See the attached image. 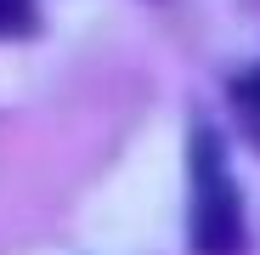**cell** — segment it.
<instances>
[{
  "label": "cell",
  "instance_id": "obj_1",
  "mask_svg": "<svg viewBox=\"0 0 260 255\" xmlns=\"http://www.w3.org/2000/svg\"><path fill=\"white\" fill-rule=\"evenodd\" d=\"M192 249L198 255H238L243 249V204L221 164V142L209 131L192 136Z\"/></svg>",
  "mask_w": 260,
  "mask_h": 255
},
{
  "label": "cell",
  "instance_id": "obj_2",
  "mask_svg": "<svg viewBox=\"0 0 260 255\" xmlns=\"http://www.w3.org/2000/svg\"><path fill=\"white\" fill-rule=\"evenodd\" d=\"M232 102H238L243 131L260 142V68H249V74H238V79H232Z\"/></svg>",
  "mask_w": 260,
  "mask_h": 255
},
{
  "label": "cell",
  "instance_id": "obj_3",
  "mask_svg": "<svg viewBox=\"0 0 260 255\" xmlns=\"http://www.w3.org/2000/svg\"><path fill=\"white\" fill-rule=\"evenodd\" d=\"M34 23V0H0V34H23Z\"/></svg>",
  "mask_w": 260,
  "mask_h": 255
}]
</instances>
